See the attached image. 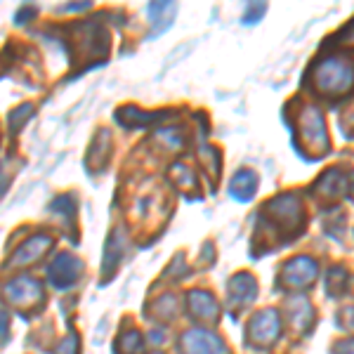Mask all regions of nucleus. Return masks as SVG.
<instances>
[{
	"label": "nucleus",
	"mask_w": 354,
	"mask_h": 354,
	"mask_svg": "<svg viewBox=\"0 0 354 354\" xmlns=\"http://www.w3.org/2000/svg\"><path fill=\"white\" fill-rule=\"evenodd\" d=\"M260 220H265L267 230L277 232L279 239L290 241L305 227V203L298 192H281L272 196L260 208Z\"/></svg>",
	"instance_id": "nucleus-1"
},
{
	"label": "nucleus",
	"mask_w": 354,
	"mask_h": 354,
	"mask_svg": "<svg viewBox=\"0 0 354 354\" xmlns=\"http://www.w3.org/2000/svg\"><path fill=\"white\" fill-rule=\"evenodd\" d=\"M307 78L319 95L338 100L354 90V62L347 55H328L314 62Z\"/></svg>",
	"instance_id": "nucleus-2"
},
{
	"label": "nucleus",
	"mask_w": 354,
	"mask_h": 354,
	"mask_svg": "<svg viewBox=\"0 0 354 354\" xmlns=\"http://www.w3.org/2000/svg\"><path fill=\"white\" fill-rule=\"evenodd\" d=\"M281 330H283L281 314H279V310H274V307H267V310H260L248 322L245 340H248L250 347H270L281 338Z\"/></svg>",
	"instance_id": "nucleus-3"
},
{
	"label": "nucleus",
	"mask_w": 354,
	"mask_h": 354,
	"mask_svg": "<svg viewBox=\"0 0 354 354\" xmlns=\"http://www.w3.org/2000/svg\"><path fill=\"white\" fill-rule=\"evenodd\" d=\"M317 279H319V262L312 255H295V258H290L281 267V274H279L281 288L288 290L310 288Z\"/></svg>",
	"instance_id": "nucleus-4"
},
{
	"label": "nucleus",
	"mask_w": 354,
	"mask_h": 354,
	"mask_svg": "<svg viewBox=\"0 0 354 354\" xmlns=\"http://www.w3.org/2000/svg\"><path fill=\"white\" fill-rule=\"evenodd\" d=\"M298 121H300V133H302V140H305L307 149L314 153L328 151V130H326V121H324L322 109L314 104L302 106Z\"/></svg>",
	"instance_id": "nucleus-5"
},
{
	"label": "nucleus",
	"mask_w": 354,
	"mask_h": 354,
	"mask_svg": "<svg viewBox=\"0 0 354 354\" xmlns=\"http://www.w3.org/2000/svg\"><path fill=\"white\" fill-rule=\"evenodd\" d=\"M83 274V262L73 258L71 253H59L48 267V279L57 290H66L76 286V281Z\"/></svg>",
	"instance_id": "nucleus-6"
},
{
	"label": "nucleus",
	"mask_w": 354,
	"mask_h": 354,
	"mask_svg": "<svg viewBox=\"0 0 354 354\" xmlns=\"http://www.w3.org/2000/svg\"><path fill=\"white\" fill-rule=\"evenodd\" d=\"M3 293L10 305H17V307H33L43 300V286H41V281L33 277L12 279V281L5 283Z\"/></svg>",
	"instance_id": "nucleus-7"
},
{
	"label": "nucleus",
	"mask_w": 354,
	"mask_h": 354,
	"mask_svg": "<svg viewBox=\"0 0 354 354\" xmlns=\"http://www.w3.org/2000/svg\"><path fill=\"white\" fill-rule=\"evenodd\" d=\"M182 354H230V350L213 330L192 328L182 335Z\"/></svg>",
	"instance_id": "nucleus-8"
},
{
	"label": "nucleus",
	"mask_w": 354,
	"mask_h": 354,
	"mask_svg": "<svg viewBox=\"0 0 354 354\" xmlns=\"http://www.w3.org/2000/svg\"><path fill=\"white\" fill-rule=\"evenodd\" d=\"M53 243H55V239L50 236V234H45V232L28 236L26 241L12 253V258L8 260V270H15V267H26V265L38 262L50 248H53Z\"/></svg>",
	"instance_id": "nucleus-9"
},
{
	"label": "nucleus",
	"mask_w": 354,
	"mask_h": 354,
	"mask_svg": "<svg viewBox=\"0 0 354 354\" xmlns=\"http://www.w3.org/2000/svg\"><path fill=\"white\" fill-rule=\"evenodd\" d=\"M187 310H189V314L196 322L203 324H215L220 317V305L215 300V295L201 288L189 290V295H187Z\"/></svg>",
	"instance_id": "nucleus-10"
},
{
	"label": "nucleus",
	"mask_w": 354,
	"mask_h": 354,
	"mask_svg": "<svg viewBox=\"0 0 354 354\" xmlns=\"http://www.w3.org/2000/svg\"><path fill=\"white\" fill-rule=\"evenodd\" d=\"M258 295V281H255L253 274L239 272L230 279V286H227V298H230L232 307H245L255 300Z\"/></svg>",
	"instance_id": "nucleus-11"
},
{
	"label": "nucleus",
	"mask_w": 354,
	"mask_h": 354,
	"mask_svg": "<svg viewBox=\"0 0 354 354\" xmlns=\"http://www.w3.org/2000/svg\"><path fill=\"white\" fill-rule=\"evenodd\" d=\"M314 192L322 198H326V201H338L340 196H345L350 192V177H347V173H342L340 168H330L317 180Z\"/></svg>",
	"instance_id": "nucleus-12"
},
{
	"label": "nucleus",
	"mask_w": 354,
	"mask_h": 354,
	"mask_svg": "<svg viewBox=\"0 0 354 354\" xmlns=\"http://www.w3.org/2000/svg\"><path fill=\"white\" fill-rule=\"evenodd\" d=\"M258 185L260 180L253 170H239L230 182V196L239 203H248L258 192Z\"/></svg>",
	"instance_id": "nucleus-13"
},
{
	"label": "nucleus",
	"mask_w": 354,
	"mask_h": 354,
	"mask_svg": "<svg viewBox=\"0 0 354 354\" xmlns=\"http://www.w3.org/2000/svg\"><path fill=\"white\" fill-rule=\"evenodd\" d=\"M111 158V135L109 130H100L93 140V147H90L88 153V168L90 170H102Z\"/></svg>",
	"instance_id": "nucleus-14"
},
{
	"label": "nucleus",
	"mask_w": 354,
	"mask_h": 354,
	"mask_svg": "<svg viewBox=\"0 0 354 354\" xmlns=\"http://www.w3.org/2000/svg\"><path fill=\"white\" fill-rule=\"evenodd\" d=\"M165 113H149V111H140L137 106H121L116 111V121L125 125V128H147V125L163 121Z\"/></svg>",
	"instance_id": "nucleus-15"
},
{
	"label": "nucleus",
	"mask_w": 354,
	"mask_h": 354,
	"mask_svg": "<svg viewBox=\"0 0 354 354\" xmlns=\"http://www.w3.org/2000/svg\"><path fill=\"white\" fill-rule=\"evenodd\" d=\"M288 314H290V324L298 330H307L314 322V310L307 300L295 298L288 302Z\"/></svg>",
	"instance_id": "nucleus-16"
},
{
	"label": "nucleus",
	"mask_w": 354,
	"mask_h": 354,
	"mask_svg": "<svg viewBox=\"0 0 354 354\" xmlns=\"http://www.w3.org/2000/svg\"><path fill=\"white\" fill-rule=\"evenodd\" d=\"M175 12H177V8L173 3H151L149 5V15H151V21H153L151 36H158V33H163L165 28L173 24Z\"/></svg>",
	"instance_id": "nucleus-17"
},
{
	"label": "nucleus",
	"mask_w": 354,
	"mask_h": 354,
	"mask_svg": "<svg viewBox=\"0 0 354 354\" xmlns=\"http://www.w3.org/2000/svg\"><path fill=\"white\" fill-rule=\"evenodd\" d=\"M121 253H123V234L116 232L109 236V243H106V250H104V262H102L104 274H111V270H116L118 260H121Z\"/></svg>",
	"instance_id": "nucleus-18"
},
{
	"label": "nucleus",
	"mask_w": 354,
	"mask_h": 354,
	"mask_svg": "<svg viewBox=\"0 0 354 354\" xmlns=\"http://www.w3.org/2000/svg\"><path fill=\"white\" fill-rule=\"evenodd\" d=\"M350 288V272L345 267H333L326 274V290L328 295H342Z\"/></svg>",
	"instance_id": "nucleus-19"
},
{
	"label": "nucleus",
	"mask_w": 354,
	"mask_h": 354,
	"mask_svg": "<svg viewBox=\"0 0 354 354\" xmlns=\"http://www.w3.org/2000/svg\"><path fill=\"white\" fill-rule=\"evenodd\" d=\"M76 198L71 196V194H62V196H57L53 205H50V210H53L55 215H59V218L66 220V225H71V220L76 218Z\"/></svg>",
	"instance_id": "nucleus-20"
},
{
	"label": "nucleus",
	"mask_w": 354,
	"mask_h": 354,
	"mask_svg": "<svg viewBox=\"0 0 354 354\" xmlns=\"http://www.w3.org/2000/svg\"><path fill=\"white\" fill-rule=\"evenodd\" d=\"M118 354H140L142 352V335L140 330H125L116 342Z\"/></svg>",
	"instance_id": "nucleus-21"
},
{
	"label": "nucleus",
	"mask_w": 354,
	"mask_h": 354,
	"mask_svg": "<svg viewBox=\"0 0 354 354\" xmlns=\"http://www.w3.org/2000/svg\"><path fill=\"white\" fill-rule=\"evenodd\" d=\"M33 104H21V106H17V109L10 113V130L12 133H17V130H21L24 125L31 121V116H33Z\"/></svg>",
	"instance_id": "nucleus-22"
},
{
	"label": "nucleus",
	"mask_w": 354,
	"mask_h": 354,
	"mask_svg": "<svg viewBox=\"0 0 354 354\" xmlns=\"http://www.w3.org/2000/svg\"><path fill=\"white\" fill-rule=\"evenodd\" d=\"M153 314H156V317H161L163 322L173 319L177 314V298H175V295H163L161 300H156V305H153Z\"/></svg>",
	"instance_id": "nucleus-23"
},
{
	"label": "nucleus",
	"mask_w": 354,
	"mask_h": 354,
	"mask_svg": "<svg viewBox=\"0 0 354 354\" xmlns=\"http://www.w3.org/2000/svg\"><path fill=\"white\" fill-rule=\"evenodd\" d=\"M267 12V5L265 3H248L245 5V10H243V24H258V21L265 17Z\"/></svg>",
	"instance_id": "nucleus-24"
},
{
	"label": "nucleus",
	"mask_w": 354,
	"mask_h": 354,
	"mask_svg": "<svg viewBox=\"0 0 354 354\" xmlns=\"http://www.w3.org/2000/svg\"><path fill=\"white\" fill-rule=\"evenodd\" d=\"M55 354H78V335L76 333H68L64 340L57 345Z\"/></svg>",
	"instance_id": "nucleus-25"
},
{
	"label": "nucleus",
	"mask_w": 354,
	"mask_h": 354,
	"mask_svg": "<svg viewBox=\"0 0 354 354\" xmlns=\"http://www.w3.org/2000/svg\"><path fill=\"white\" fill-rule=\"evenodd\" d=\"M338 43L340 45H354V19L338 31Z\"/></svg>",
	"instance_id": "nucleus-26"
},
{
	"label": "nucleus",
	"mask_w": 354,
	"mask_h": 354,
	"mask_svg": "<svg viewBox=\"0 0 354 354\" xmlns=\"http://www.w3.org/2000/svg\"><path fill=\"white\" fill-rule=\"evenodd\" d=\"M36 15H38V10L33 8V5H24V8H19V12H17V24H28Z\"/></svg>",
	"instance_id": "nucleus-27"
},
{
	"label": "nucleus",
	"mask_w": 354,
	"mask_h": 354,
	"mask_svg": "<svg viewBox=\"0 0 354 354\" xmlns=\"http://www.w3.org/2000/svg\"><path fill=\"white\" fill-rule=\"evenodd\" d=\"M333 354H354V338L342 340L333 347Z\"/></svg>",
	"instance_id": "nucleus-28"
},
{
	"label": "nucleus",
	"mask_w": 354,
	"mask_h": 354,
	"mask_svg": "<svg viewBox=\"0 0 354 354\" xmlns=\"http://www.w3.org/2000/svg\"><path fill=\"white\" fill-rule=\"evenodd\" d=\"M0 340H8V312L0 310Z\"/></svg>",
	"instance_id": "nucleus-29"
},
{
	"label": "nucleus",
	"mask_w": 354,
	"mask_h": 354,
	"mask_svg": "<svg viewBox=\"0 0 354 354\" xmlns=\"http://www.w3.org/2000/svg\"><path fill=\"white\" fill-rule=\"evenodd\" d=\"M90 8V3L85 0V3H78V5H66V8H62V10H88Z\"/></svg>",
	"instance_id": "nucleus-30"
}]
</instances>
